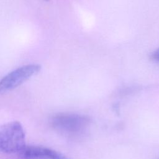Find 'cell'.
Listing matches in <instances>:
<instances>
[{"mask_svg": "<svg viewBox=\"0 0 159 159\" xmlns=\"http://www.w3.org/2000/svg\"><path fill=\"white\" fill-rule=\"evenodd\" d=\"M25 134L18 121L0 125V151L5 153H20L26 146Z\"/></svg>", "mask_w": 159, "mask_h": 159, "instance_id": "cell-1", "label": "cell"}, {"mask_svg": "<svg viewBox=\"0 0 159 159\" xmlns=\"http://www.w3.org/2000/svg\"><path fill=\"white\" fill-rule=\"evenodd\" d=\"M90 118L76 113H58L50 119V124L55 130L68 134L83 132L89 124Z\"/></svg>", "mask_w": 159, "mask_h": 159, "instance_id": "cell-2", "label": "cell"}, {"mask_svg": "<svg viewBox=\"0 0 159 159\" xmlns=\"http://www.w3.org/2000/svg\"><path fill=\"white\" fill-rule=\"evenodd\" d=\"M41 70L39 64H28L20 66L5 75L0 80V93L12 90L32 76L37 74Z\"/></svg>", "mask_w": 159, "mask_h": 159, "instance_id": "cell-3", "label": "cell"}, {"mask_svg": "<svg viewBox=\"0 0 159 159\" xmlns=\"http://www.w3.org/2000/svg\"><path fill=\"white\" fill-rule=\"evenodd\" d=\"M47 159H70V158H68L67 157L63 155V154L54 150L48 148Z\"/></svg>", "mask_w": 159, "mask_h": 159, "instance_id": "cell-4", "label": "cell"}, {"mask_svg": "<svg viewBox=\"0 0 159 159\" xmlns=\"http://www.w3.org/2000/svg\"><path fill=\"white\" fill-rule=\"evenodd\" d=\"M150 58L153 61L159 63V48H157L152 52V53L150 54Z\"/></svg>", "mask_w": 159, "mask_h": 159, "instance_id": "cell-5", "label": "cell"}, {"mask_svg": "<svg viewBox=\"0 0 159 159\" xmlns=\"http://www.w3.org/2000/svg\"><path fill=\"white\" fill-rule=\"evenodd\" d=\"M44 1H49V0H44Z\"/></svg>", "mask_w": 159, "mask_h": 159, "instance_id": "cell-6", "label": "cell"}, {"mask_svg": "<svg viewBox=\"0 0 159 159\" xmlns=\"http://www.w3.org/2000/svg\"><path fill=\"white\" fill-rule=\"evenodd\" d=\"M158 159H159V158H158Z\"/></svg>", "mask_w": 159, "mask_h": 159, "instance_id": "cell-7", "label": "cell"}]
</instances>
